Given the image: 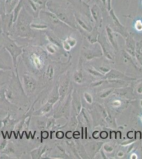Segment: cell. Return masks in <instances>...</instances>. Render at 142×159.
<instances>
[{"instance_id":"obj_1","label":"cell","mask_w":142,"mask_h":159,"mask_svg":"<svg viewBox=\"0 0 142 159\" xmlns=\"http://www.w3.org/2000/svg\"><path fill=\"white\" fill-rule=\"evenodd\" d=\"M21 57L25 69L42 80L49 60L48 55L46 50L39 46H28L23 48Z\"/></svg>"},{"instance_id":"obj_2","label":"cell","mask_w":142,"mask_h":159,"mask_svg":"<svg viewBox=\"0 0 142 159\" xmlns=\"http://www.w3.org/2000/svg\"><path fill=\"white\" fill-rule=\"evenodd\" d=\"M5 93L11 103L27 111L32 105L25 92L19 76L13 70L11 79L5 85Z\"/></svg>"},{"instance_id":"obj_3","label":"cell","mask_w":142,"mask_h":159,"mask_svg":"<svg viewBox=\"0 0 142 159\" xmlns=\"http://www.w3.org/2000/svg\"><path fill=\"white\" fill-rule=\"evenodd\" d=\"M20 76H21L22 82H21L25 92L31 103H33L45 89L44 82L42 80L29 72L25 69V66L21 73Z\"/></svg>"},{"instance_id":"obj_4","label":"cell","mask_w":142,"mask_h":159,"mask_svg":"<svg viewBox=\"0 0 142 159\" xmlns=\"http://www.w3.org/2000/svg\"><path fill=\"white\" fill-rule=\"evenodd\" d=\"M49 11L56 15L58 18L63 23L66 24L71 28H76V21L75 16H73L72 13L66 8L61 6H58L51 1L46 3Z\"/></svg>"},{"instance_id":"obj_5","label":"cell","mask_w":142,"mask_h":159,"mask_svg":"<svg viewBox=\"0 0 142 159\" xmlns=\"http://www.w3.org/2000/svg\"><path fill=\"white\" fill-rule=\"evenodd\" d=\"M3 45L4 48L7 50L11 55L13 70L16 75H19L18 69L19 61L18 60L19 57L22 54L23 47L18 45L16 42L9 38L8 36L4 37Z\"/></svg>"},{"instance_id":"obj_6","label":"cell","mask_w":142,"mask_h":159,"mask_svg":"<svg viewBox=\"0 0 142 159\" xmlns=\"http://www.w3.org/2000/svg\"><path fill=\"white\" fill-rule=\"evenodd\" d=\"M24 9H22L16 20L15 34L17 36L21 38H27L33 36L31 30V21L27 13H24Z\"/></svg>"},{"instance_id":"obj_7","label":"cell","mask_w":142,"mask_h":159,"mask_svg":"<svg viewBox=\"0 0 142 159\" xmlns=\"http://www.w3.org/2000/svg\"><path fill=\"white\" fill-rule=\"evenodd\" d=\"M0 109L10 113L13 118L21 117L26 111L9 101L5 93V85L0 88Z\"/></svg>"},{"instance_id":"obj_8","label":"cell","mask_w":142,"mask_h":159,"mask_svg":"<svg viewBox=\"0 0 142 159\" xmlns=\"http://www.w3.org/2000/svg\"><path fill=\"white\" fill-rule=\"evenodd\" d=\"M71 92L63 101L61 102H58V105L54 107L53 110V117L56 119L64 118L69 119L70 117L71 109Z\"/></svg>"},{"instance_id":"obj_9","label":"cell","mask_w":142,"mask_h":159,"mask_svg":"<svg viewBox=\"0 0 142 159\" xmlns=\"http://www.w3.org/2000/svg\"><path fill=\"white\" fill-rule=\"evenodd\" d=\"M71 85L72 82L71 79L70 73V72L66 71L61 76L58 82L59 94V102L63 101L71 92Z\"/></svg>"},{"instance_id":"obj_10","label":"cell","mask_w":142,"mask_h":159,"mask_svg":"<svg viewBox=\"0 0 142 159\" xmlns=\"http://www.w3.org/2000/svg\"><path fill=\"white\" fill-rule=\"evenodd\" d=\"M97 42L100 44L103 51V55L107 59L112 61L115 58V49L108 40L107 36H106L104 31L99 34Z\"/></svg>"},{"instance_id":"obj_11","label":"cell","mask_w":142,"mask_h":159,"mask_svg":"<svg viewBox=\"0 0 142 159\" xmlns=\"http://www.w3.org/2000/svg\"><path fill=\"white\" fill-rule=\"evenodd\" d=\"M25 151L23 147L9 139L7 146L1 153L7 154L11 159H19Z\"/></svg>"},{"instance_id":"obj_12","label":"cell","mask_w":142,"mask_h":159,"mask_svg":"<svg viewBox=\"0 0 142 159\" xmlns=\"http://www.w3.org/2000/svg\"><path fill=\"white\" fill-rule=\"evenodd\" d=\"M109 12L113 22V27L112 28L111 27L112 29L114 32L121 34L125 39L128 36V35L130 34V33L127 30V28L121 24V22L119 21L118 18L114 12L113 9L110 10Z\"/></svg>"},{"instance_id":"obj_13","label":"cell","mask_w":142,"mask_h":159,"mask_svg":"<svg viewBox=\"0 0 142 159\" xmlns=\"http://www.w3.org/2000/svg\"><path fill=\"white\" fill-rule=\"evenodd\" d=\"M54 105L49 102H46L44 105L37 109L34 110L33 112V116H46L49 117L53 116V110L54 108Z\"/></svg>"},{"instance_id":"obj_14","label":"cell","mask_w":142,"mask_h":159,"mask_svg":"<svg viewBox=\"0 0 142 159\" xmlns=\"http://www.w3.org/2000/svg\"><path fill=\"white\" fill-rule=\"evenodd\" d=\"M82 52L83 57L87 61H91L95 58H100L103 55V51L100 47H95L93 49H88L85 47Z\"/></svg>"},{"instance_id":"obj_15","label":"cell","mask_w":142,"mask_h":159,"mask_svg":"<svg viewBox=\"0 0 142 159\" xmlns=\"http://www.w3.org/2000/svg\"><path fill=\"white\" fill-rule=\"evenodd\" d=\"M92 19L95 22L97 27H101L103 22V16L101 7L97 4H94L90 9Z\"/></svg>"},{"instance_id":"obj_16","label":"cell","mask_w":142,"mask_h":159,"mask_svg":"<svg viewBox=\"0 0 142 159\" xmlns=\"http://www.w3.org/2000/svg\"><path fill=\"white\" fill-rule=\"evenodd\" d=\"M71 109L74 112L75 116H78L81 110V98L77 91L74 90L71 94Z\"/></svg>"},{"instance_id":"obj_17","label":"cell","mask_w":142,"mask_h":159,"mask_svg":"<svg viewBox=\"0 0 142 159\" xmlns=\"http://www.w3.org/2000/svg\"><path fill=\"white\" fill-rule=\"evenodd\" d=\"M104 79L121 80H124V81H126L135 80V79L127 76L125 74H123L118 70L112 69L105 75Z\"/></svg>"},{"instance_id":"obj_18","label":"cell","mask_w":142,"mask_h":159,"mask_svg":"<svg viewBox=\"0 0 142 159\" xmlns=\"http://www.w3.org/2000/svg\"><path fill=\"white\" fill-rule=\"evenodd\" d=\"M106 32L107 36L108 38V40L111 43L112 46L113 47L116 52L118 51V43H117V38H116V34L113 31L112 28L109 25H107L106 27Z\"/></svg>"},{"instance_id":"obj_19","label":"cell","mask_w":142,"mask_h":159,"mask_svg":"<svg viewBox=\"0 0 142 159\" xmlns=\"http://www.w3.org/2000/svg\"><path fill=\"white\" fill-rule=\"evenodd\" d=\"M126 40V52L131 56L135 57V47H136V42L134 39L133 37L131 34H129L125 38Z\"/></svg>"},{"instance_id":"obj_20","label":"cell","mask_w":142,"mask_h":159,"mask_svg":"<svg viewBox=\"0 0 142 159\" xmlns=\"http://www.w3.org/2000/svg\"><path fill=\"white\" fill-rule=\"evenodd\" d=\"M37 119H33V125L40 131H43L46 129L47 118L46 116H37Z\"/></svg>"},{"instance_id":"obj_21","label":"cell","mask_w":142,"mask_h":159,"mask_svg":"<svg viewBox=\"0 0 142 159\" xmlns=\"http://www.w3.org/2000/svg\"><path fill=\"white\" fill-rule=\"evenodd\" d=\"M13 70H4L0 69V88L7 84L11 79Z\"/></svg>"},{"instance_id":"obj_22","label":"cell","mask_w":142,"mask_h":159,"mask_svg":"<svg viewBox=\"0 0 142 159\" xmlns=\"http://www.w3.org/2000/svg\"><path fill=\"white\" fill-rule=\"evenodd\" d=\"M99 33L98 27L95 26L93 28L92 31L86 34V38L89 43L92 44L95 43L97 42L98 38L99 36Z\"/></svg>"},{"instance_id":"obj_23","label":"cell","mask_w":142,"mask_h":159,"mask_svg":"<svg viewBox=\"0 0 142 159\" xmlns=\"http://www.w3.org/2000/svg\"><path fill=\"white\" fill-rule=\"evenodd\" d=\"M72 78L74 82L79 84H81L83 83L84 80V74H83V70L82 69H77L76 70H74L73 73Z\"/></svg>"},{"instance_id":"obj_24","label":"cell","mask_w":142,"mask_h":159,"mask_svg":"<svg viewBox=\"0 0 142 159\" xmlns=\"http://www.w3.org/2000/svg\"><path fill=\"white\" fill-rule=\"evenodd\" d=\"M20 0H5V10L7 14H10L13 11Z\"/></svg>"},{"instance_id":"obj_25","label":"cell","mask_w":142,"mask_h":159,"mask_svg":"<svg viewBox=\"0 0 142 159\" xmlns=\"http://www.w3.org/2000/svg\"><path fill=\"white\" fill-rule=\"evenodd\" d=\"M76 18V23H77L79 26L81 28V29L83 30H85L86 33H90L92 31L93 28L91 26L86 24V22L81 19L79 16H75Z\"/></svg>"},{"instance_id":"obj_26","label":"cell","mask_w":142,"mask_h":159,"mask_svg":"<svg viewBox=\"0 0 142 159\" xmlns=\"http://www.w3.org/2000/svg\"><path fill=\"white\" fill-rule=\"evenodd\" d=\"M24 0H20L19 2L18 3V4L16 5V7L15 8V9L13 11V16H12V22L15 23L16 21L18 16L19 15L20 12L22 9V7L24 5Z\"/></svg>"},{"instance_id":"obj_27","label":"cell","mask_w":142,"mask_h":159,"mask_svg":"<svg viewBox=\"0 0 142 159\" xmlns=\"http://www.w3.org/2000/svg\"><path fill=\"white\" fill-rule=\"evenodd\" d=\"M142 48V41L137 42L135 47V57L138 60L139 63L142 65V52L141 49Z\"/></svg>"},{"instance_id":"obj_28","label":"cell","mask_w":142,"mask_h":159,"mask_svg":"<svg viewBox=\"0 0 142 159\" xmlns=\"http://www.w3.org/2000/svg\"><path fill=\"white\" fill-rule=\"evenodd\" d=\"M57 119H55L53 116H50L47 117V121H46V129L47 130L53 131L54 130L55 127L57 126L56 125V120Z\"/></svg>"},{"instance_id":"obj_29","label":"cell","mask_w":142,"mask_h":159,"mask_svg":"<svg viewBox=\"0 0 142 159\" xmlns=\"http://www.w3.org/2000/svg\"><path fill=\"white\" fill-rule=\"evenodd\" d=\"M86 70L92 76L95 77V78H101V79H104L105 75H104L102 73H101L99 71H98L94 67H92V66L88 67L86 68Z\"/></svg>"},{"instance_id":"obj_30","label":"cell","mask_w":142,"mask_h":159,"mask_svg":"<svg viewBox=\"0 0 142 159\" xmlns=\"http://www.w3.org/2000/svg\"><path fill=\"white\" fill-rule=\"evenodd\" d=\"M108 82L115 87H126L128 85L126 81L121 80H108Z\"/></svg>"},{"instance_id":"obj_31","label":"cell","mask_w":142,"mask_h":159,"mask_svg":"<svg viewBox=\"0 0 142 159\" xmlns=\"http://www.w3.org/2000/svg\"><path fill=\"white\" fill-rule=\"evenodd\" d=\"M103 143V142H94L92 143V144L90 146V151L91 153L95 154L102 147Z\"/></svg>"},{"instance_id":"obj_32","label":"cell","mask_w":142,"mask_h":159,"mask_svg":"<svg viewBox=\"0 0 142 159\" xmlns=\"http://www.w3.org/2000/svg\"><path fill=\"white\" fill-rule=\"evenodd\" d=\"M67 124V127L71 130H74L76 127L77 124V120L76 118V116H72L70 120L68 121Z\"/></svg>"},{"instance_id":"obj_33","label":"cell","mask_w":142,"mask_h":159,"mask_svg":"<svg viewBox=\"0 0 142 159\" xmlns=\"http://www.w3.org/2000/svg\"><path fill=\"white\" fill-rule=\"evenodd\" d=\"M0 69L4 70H13V66L8 64L6 60L3 58L0 57Z\"/></svg>"},{"instance_id":"obj_34","label":"cell","mask_w":142,"mask_h":159,"mask_svg":"<svg viewBox=\"0 0 142 159\" xmlns=\"http://www.w3.org/2000/svg\"><path fill=\"white\" fill-rule=\"evenodd\" d=\"M9 138L5 137L3 135L0 137V153L6 148L8 142H9Z\"/></svg>"},{"instance_id":"obj_35","label":"cell","mask_w":142,"mask_h":159,"mask_svg":"<svg viewBox=\"0 0 142 159\" xmlns=\"http://www.w3.org/2000/svg\"><path fill=\"white\" fill-rule=\"evenodd\" d=\"M30 27L31 29H38V30H43L48 28V26L46 25H42L40 24H31Z\"/></svg>"},{"instance_id":"obj_36","label":"cell","mask_w":142,"mask_h":159,"mask_svg":"<svg viewBox=\"0 0 142 159\" xmlns=\"http://www.w3.org/2000/svg\"><path fill=\"white\" fill-rule=\"evenodd\" d=\"M113 88H110V89H106V90L103 91V92L101 93L99 97L101 98H105L107 97L108 96H109L111 93L113 92Z\"/></svg>"},{"instance_id":"obj_37","label":"cell","mask_w":142,"mask_h":159,"mask_svg":"<svg viewBox=\"0 0 142 159\" xmlns=\"http://www.w3.org/2000/svg\"><path fill=\"white\" fill-rule=\"evenodd\" d=\"M65 41L68 43V45L70 46V47L71 48L74 47L76 45L77 42H76V40L75 38L71 37H68L67 38L65 39Z\"/></svg>"},{"instance_id":"obj_38","label":"cell","mask_w":142,"mask_h":159,"mask_svg":"<svg viewBox=\"0 0 142 159\" xmlns=\"http://www.w3.org/2000/svg\"><path fill=\"white\" fill-rule=\"evenodd\" d=\"M83 96H84L85 99L88 103H90V104H91L92 103L93 98H92V96L89 93L85 92L84 94H83Z\"/></svg>"},{"instance_id":"obj_39","label":"cell","mask_w":142,"mask_h":159,"mask_svg":"<svg viewBox=\"0 0 142 159\" xmlns=\"http://www.w3.org/2000/svg\"><path fill=\"white\" fill-rule=\"evenodd\" d=\"M135 28L137 31H142V22L141 20H137L135 23Z\"/></svg>"},{"instance_id":"obj_40","label":"cell","mask_w":142,"mask_h":159,"mask_svg":"<svg viewBox=\"0 0 142 159\" xmlns=\"http://www.w3.org/2000/svg\"><path fill=\"white\" fill-rule=\"evenodd\" d=\"M55 136L56 138L58 139H63L64 136V134L63 133V131H57L55 134Z\"/></svg>"},{"instance_id":"obj_41","label":"cell","mask_w":142,"mask_h":159,"mask_svg":"<svg viewBox=\"0 0 142 159\" xmlns=\"http://www.w3.org/2000/svg\"><path fill=\"white\" fill-rule=\"evenodd\" d=\"M8 112L3 109H0V120L3 119L4 118L6 117L7 116Z\"/></svg>"},{"instance_id":"obj_42","label":"cell","mask_w":142,"mask_h":159,"mask_svg":"<svg viewBox=\"0 0 142 159\" xmlns=\"http://www.w3.org/2000/svg\"><path fill=\"white\" fill-rule=\"evenodd\" d=\"M136 90L137 93L140 94H142V82L139 83L136 88Z\"/></svg>"},{"instance_id":"obj_43","label":"cell","mask_w":142,"mask_h":159,"mask_svg":"<svg viewBox=\"0 0 142 159\" xmlns=\"http://www.w3.org/2000/svg\"><path fill=\"white\" fill-rule=\"evenodd\" d=\"M104 150L106 152H108V153H110V152H112L113 151V148L110 145L106 144L104 146Z\"/></svg>"},{"instance_id":"obj_44","label":"cell","mask_w":142,"mask_h":159,"mask_svg":"<svg viewBox=\"0 0 142 159\" xmlns=\"http://www.w3.org/2000/svg\"><path fill=\"white\" fill-rule=\"evenodd\" d=\"M103 82H104V80H100V81L95 82H94V83H92V84H91V85L92 87H97V86H99V85H101V84H102Z\"/></svg>"},{"instance_id":"obj_45","label":"cell","mask_w":142,"mask_h":159,"mask_svg":"<svg viewBox=\"0 0 142 159\" xmlns=\"http://www.w3.org/2000/svg\"><path fill=\"white\" fill-rule=\"evenodd\" d=\"M107 9L109 11L112 9V0H107Z\"/></svg>"},{"instance_id":"obj_46","label":"cell","mask_w":142,"mask_h":159,"mask_svg":"<svg viewBox=\"0 0 142 159\" xmlns=\"http://www.w3.org/2000/svg\"><path fill=\"white\" fill-rule=\"evenodd\" d=\"M121 104V101H119V100H115V101H113V106H115L116 107H119V106H120Z\"/></svg>"},{"instance_id":"obj_47","label":"cell","mask_w":142,"mask_h":159,"mask_svg":"<svg viewBox=\"0 0 142 159\" xmlns=\"http://www.w3.org/2000/svg\"><path fill=\"white\" fill-rule=\"evenodd\" d=\"M135 141V139H130V140H127V141H125L124 142L121 143L122 145H127L130 144L131 143H133V142Z\"/></svg>"},{"instance_id":"obj_48","label":"cell","mask_w":142,"mask_h":159,"mask_svg":"<svg viewBox=\"0 0 142 159\" xmlns=\"http://www.w3.org/2000/svg\"><path fill=\"white\" fill-rule=\"evenodd\" d=\"M66 138L68 139H71L72 138V131L71 130L67 132L66 133Z\"/></svg>"},{"instance_id":"obj_49","label":"cell","mask_w":142,"mask_h":159,"mask_svg":"<svg viewBox=\"0 0 142 159\" xmlns=\"http://www.w3.org/2000/svg\"><path fill=\"white\" fill-rule=\"evenodd\" d=\"M107 135H108L107 133L106 132H103L100 134V137L101 138H103V139L106 138L107 137Z\"/></svg>"},{"instance_id":"obj_50","label":"cell","mask_w":142,"mask_h":159,"mask_svg":"<svg viewBox=\"0 0 142 159\" xmlns=\"http://www.w3.org/2000/svg\"><path fill=\"white\" fill-rule=\"evenodd\" d=\"M99 1L102 4V6L103 7L107 8V0H99Z\"/></svg>"},{"instance_id":"obj_51","label":"cell","mask_w":142,"mask_h":159,"mask_svg":"<svg viewBox=\"0 0 142 159\" xmlns=\"http://www.w3.org/2000/svg\"><path fill=\"white\" fill-rule=\"evenodd\" d=\"M124 152H122V151H120L118 153V156L119 157H122L124 156Z\"/></svg>"},{"instance_id":"obj_52","label":"cell","mask_w":142,"mask_h":159,"mask_svg":"<svg viewBox=\"0 0 142 159\" xmlns=\"http://www.w3.org/2000/svg\"><path fill=\"white\" fill-rule=\"evenodd\" d=\"M137 156H136V154L135 153H133V154H132V155H131V159H136L137 158Z\"/></svg>"},{"instance_id":"obj_53","label":"cell","mask_w":142,"mask_h":159,"mask_svg":"<svg viewBox=\"0 0 142 159\" xmlns=\"http://www.w3.org/2000/svg\"><path fill=\"white\" fill-rule=\"evenodd\" d=\"M3 49H5L4 47L3 44L0 43V52H1Z\"/></svg>"},{"instance_id":"obj_54","label":"cell","mask_w":142,"mask_h":159,"mask_svg":"<svg viewBox=\"0 0 142 159\" xmlns=\"http://www.w3.org/2000/svg\"><path fill=\"white\" fill-rule=\"evenodd\" d=\"M140 70H142V67H140Z\"/></svg>"},{"instance_id":"obj_55","label":"cell","mask_w":142,"mask_h":159,"mask_svg":"<svg viewBox=\"0 0 142 159\" xmlns=\"http://www.w3.org/2000/svg\"><path fill=\"white\" fill-rule=\"evenodd\" d=\"M84 1H88V0H84Z\"/></svg>"},{"instance_id":"obj_56","label":"cell","mask_w":142,"mask_h":159,"mask_svg":"<svg viewBox=\"0 0 142 159\" xmlns=\"http://www.w3.org/2000/svg\"><path fill=\"white\" fill-rule=\"evenodd\" d=\"M141 105H142V100L141 101Z\"/></svg>"},{"instance_id":"obj_57","label":"cell","mask_w":142,"mask_h":159,"mask_svg":"<svg viewBox=\"0 0 142 159\" xmlns=\"http://www.w3.org/2000/svg\"><path fill=\"white\" fill-rule=\"evenodd\" d=\"M141 51H142V49H141Z\"/></svg>"}]
</instances>
